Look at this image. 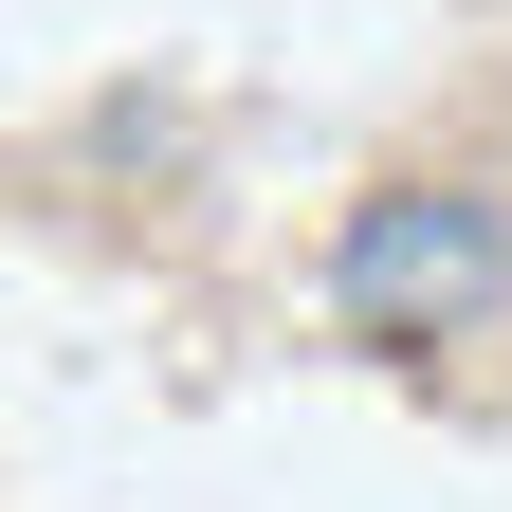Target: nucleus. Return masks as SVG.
Here are the masks:
<instances>
[{
    "label": "nucleus",
    "mask_w": 512,
    "mask_h": 512,
    "mask_svg": "<svg viewBox=\"0 0 512 512\" xmlns=\"http://www.w3.org/2000/svg\"><path fill=\"white\" fill-rule=\"evenodd\" d=\"M330 293H348L366 348H439V330H476V311L512 293V238H494V202H458V183H403V202L348 220Z\"/></svg>",
    "instance_id": "1"
}]
</instances>
